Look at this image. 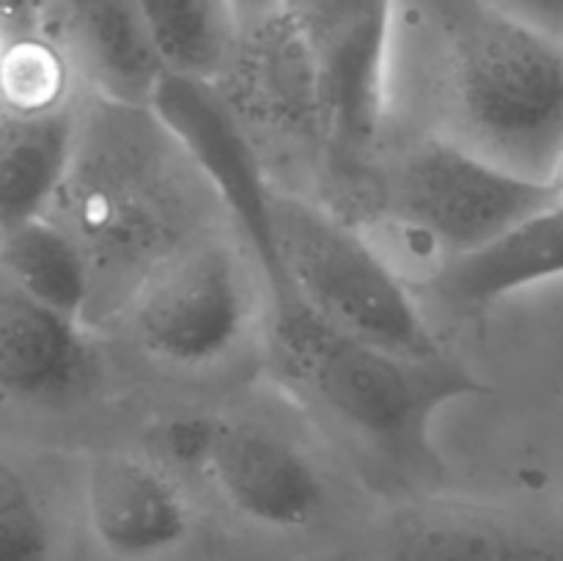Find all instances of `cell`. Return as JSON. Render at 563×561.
<instances>
[{"mask_svg": "<svg viewBox=\"0 0 563 561\" xmlns=\"http://www.w3.org/2000/svg\"><path fill=\"white\" fill-rule=\"evenodd\" d=\"M275 220L297 302L366 344L410 358L443 355L396 267L372 240L317 204L278 193Z\"/></svg>", "mask_w": 563, "mask_h": 561, "instance_id": "3", "label": "cell"}, {"mask_svg": "<svg viewBox=\"0 0 563 561\" xmlns=\"http://www.w3.org/2000/svg\"><path fill=\"white\" fill-rule=\"evenodd\" d=\"M311 50L313 91L324 127L344 152L368 148L390 108L394 0L297 22Z\"/></svg>", "mask_w": 563, "mask_h": 561, "instance_id": "7", "label": "cell"}, {"mask_svg": "<svg viewBox=\"0 0 563 561\" xmlns=\"http://www.w3.org/2000/svg\"><path fill=\"white\" fill-rule=\"evenodd\" d=\"M561 198L555 182L515 174L434 135H423L401 157L390 182L394 218L445 262L482 251Z\"/></svg>", "mask_w": 563, "mask_h": 561, "instance_id": "4", "label": "cell"}, {"mask_svg": "<svg viewBox=\"0 0 563 561\" xmlns=\"http://www.w3.org/2000/svg\"><path fill=\"white\" fill-rule=\"evenodd\" d=\"M49 520L36 487L0 457V561H47Z\"/></svg>", "mask_w": 563, "mask_h": 561, "instance_id": "18", "label": "cell"}, {"mask_svg": "<svg viewBox=\"0 0 563 561\" xmlns=\"http://www.w3.org/2000/svg\"><path fill=\"white\" fill-rule=\"evenodd\" d=\"M69 55L49 33L5 38L0 53V108L38 116L66 105Z\"/></svg>", "mask_w": 563, "mask_h": 561, "instance_id": "17", "label": "cell"}, {"mask_svg": "<svg viewBox=\"0 0 563 561\" xmlns=\"http://www.w3.org/2000/svg\"><path fill=\"white\" fill-rule=\"evenodd\" d=\"M203 473L231 509L275 531L308 526L324 504L317 468L289 440L256 424L218 416Z\"/></svg>", "mask_w": 563, "mask_h": 561, "instance_id": "9", "label": "cell"}, {"mask_svg": "<svg viewBox=\"0 0 563 561\" xmlns=\"http://www.w3.org/2000/svg\"><path fill=\"white\" fill-rule=\"evenodd\" d=\"M146 110L179 143L234 218L267 280L273 314L295 306L297 297L280 253L275 193L264 179L262 160L251 138L218 82L165 72Z\"/></svg>", "mask_w": 563, "mask_h": 561, "instance_id": "5", "label": "cell"}, {"mask_svg": "<svg viewBox=\"0 0 563 561\" xmlns=\"http://www.w3.org/2000/svg\"><path fill=\"white\" fill-rule=\"evenodd\" d=\"M0 270L16 292L82 324L91 297L86 248L64 223L33 218L0 237Z\"/></svg>", "mask_w": 563, "mask_h": 561, "instance_id": "15", "label": "cell"}, {"mask_svg": "<svg viewBox=\"0 0 563 561\" xmlns=\"http://www.w3.org/2000/svg\"><path fill=\"white\" fill-rule=\"evenodd\" d=\"M3 44H5V33L0 31V53H3Z\"/></svg>", "mask_w": 563, "mask_h": 561, "instance_id": "24", "label": "cell"}, {"mask_svg": "<svg viewBox=\"0 0 563 561\" xmlns=\"http://www.w3.org/2000/svg\"><path fill=\"white\" fill-rule=\"evenodd\" d=\"M97 374V355L75 319L49 311L14 286L0 292V394L20 402H64Z\"/></svg>", "mask_w": 563, "mask_h": 561, "instance_id": "11", "label": "cell"}, {"mask_svg": "<svg viewBox=\"0 0 563 561\" xmlns=\"http://www.w3.org/2000/svg\"><path fill=\"white\" fill-rule=\"evenodd\" d=\"M165 69L218 82L236 64L245 22L231 0H137Z\"/></svg>", "mask_w": 563, "mask_h": 561, "instance_id": "16", "label": "cell"}, {"mask_svg": "<svg viewBox=\"0 0 563 561\" xmlns=\"http://www.w3.org/2000/svg\"><path fill=\"white\" fill-rule=\"evenodd\" d=\"M555 185H559V187H561V190H563V163H561L559 174H555Z\"/></svg>", "mask_w": 563, "mask_h": 561, "instance_id": "23", "label": "cell"}, {"mask_svg": "<svg viewBox=\"0 0 563 561\" xmlns=\"http://www.w3.org/2000/svg\"><path fill=\"white\" fill-rule=\"evenodd\" d=\"M379 561H563V544L473 506H423L390 528Z\"/></svg>", "mask_w": 563, "mask_h": 561, "instance_id": "12", "label": "cell"}, {"mask_svg": "<svg viewBox=\"0 0 563 561\" xmlns=\"http://www.w3.org/2000/svg\"><path fill=\"white\" fill-rule=\"evenodd\" d=\"M214 427H218V416L212 413H181V416L168 418L157 432L159 451L174 465L203 471L212 451Z\"/></svg>", "mask_w": 563, "mask_h": 561, "instance_id": "19", "label": "cell"}, {"mask_svg": "<svg viewBox=\"0 0 563 561\" xmlns=\"http://www.w3.org/2000/svg\"><path fill=\"white\" fill-rule=\"evenodd\" d=\"M49 0H0V31L5 38L49 33Z\"/></svg>", "mask_w": 563, "mask_h": 561, "instance_id": "20", "label": "cell"}, {"mask_svg": "<svg viewBox=\"0 0 563 561\" xmlns=\"http://www.w3.org/2000/svg\"><path fill=\"white\" fill-rule=\"evenodd\" d=\"M520 20L563 38V0H495Z\"/></svg>", "mask_w": 563, "mask_h": 561, "instance_id": "21", "label": "cell"}, {"mask_svg": "<svg viewBox=\"0 0 563 561\" xmlns=\"http://www.w3.org/2000/svg\"><path fill=\"white\" fill-rule=\"evenodd\" d=\"M236 9V14L242 16V22H256L264 20V16H273L278 11L289 9L291 0H231Z\"/></svg>", "mask_w": 563, "mask_h": 561, "instance_id": "22", "label": "cell"}, {"mask_svg": "<svg viewBox=\"0 0 563 561\" xmlns=\"http://www.w3.org/2000/svg\"><path fill=\"white\" fill-rule=\"evenodd\" d=\"M247 292L231 248L190 240L148 267L130 317L141 344L159 361L201 369L234 350L247 324Z\"/></svg>", "mask_w": 563, "mask_h": 561, "instance_id": "6", "label": "cell"}, {"mask_svg": "<svg viewBox=\"0 0 563 561\" xmlns=\"http://www.w3.org/2000/svg\"><path fill=\"white\" fill-rule=\"evenodd\" d=\"M75 154L77 121L66 105L38 116L0 108V237L53 207Z\"/></svg>", "mask_w": 563, "mask_h": 561, "instance_id": "14", "label": "cell"}, {"mask_svg": "<svg viewBox=\"0 0 563 561\" xmlns=\"http://www.w3.org/2000/svg\"><path fill=\"white\" fill-rule=\"evenodd\" d=\"M82 504L93 539L115 559H157L190 537V506L179 484L146 457H93L82 479Z\"/></svg>", "mask_w": 563, "mask_h": 561, "instance_id": "8", "label": "cell"}, {"mask_svg": "<svg viewBox=\"0 0 563 561\" xmlns=\"http://www.w3.org/2000/svg\"><path fill=\"white\" fill-rule=\"evenodd\" d=\"M278 369L308 402L390 460L434 462L432 424L449 405L487 394L482 377L443 352L410 358L330 328L295 302L273 314Z\"/></svg>", "mask_w": 563, "mask_h": 561, "instance_id": "2", "label": "cell"}, {"mask_svg": "<svg viewBox=\"0 0 563 561\" xmlns=\"http://www.w3.org/2000/svg\"><path fill=\"white\" fill-rule=\"evenodd\" d=\"M47 31L119 105L146 108L165 64L137 0H49Z\"/></svg>", "mask_w": 563, "mask_h": 561, "instance_id": "10", "label": "cell"}, {"mask_svg": "<svg viewBox=\"0 0 563 561\" xmlns=\"http://www.w3.org/2000/svg\"><path fill=\"white\" fill-rule=\"evenodd\" d=\"M427 116V135L555 182L563 163V38L495 0H394L390 99Z\"/></svg>", "mask_w": 563, "mask_h": 561, "instance_id": "1", "label": "cell"}, {"mask_svg": "<svg viewBox=\"0 0 563 561\" xmlns=\"http://www.w3.org/2000/svg\"><path fill=\"white\" fill-rule=\"evenodd\" d=\"M555 278H563V198L528 215L482 251L449 258L434 273L440 295L476 308Z\"/></svg>", "mask_w": 563, "mask_h": 561, "instance_id": "13", "label": "cell"}]
</instances>
